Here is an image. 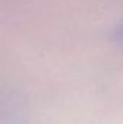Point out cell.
<instances>
[{
	"mask_svg": "<svg viewBox=\"0 0 123 124\" xmlns=\"http://www.w3.org/2000/svg\"><path fill=\"white\" fill-rule=\"evenodd\" d=\"M114 38H116L119 42L123 43V19L119 22V25H117L116 29H114Z\"/></svg>",
	"mask_w": 123,
	"mask_h": 124,
	"instance_id": "obj_1",
	"label": "cell"
}]
</instances>
